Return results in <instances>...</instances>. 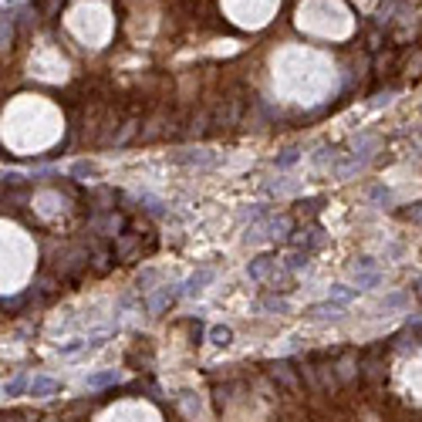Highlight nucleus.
Wrapping results in <instances>:
<instances>
[{"label":"nucleus","instance_id":"obj_7","mask_svg":"<svg viewBox=\"0 0 422 422\" xmlns=\"http://www.w3.org/2000/svg\"><path fill=\"white\" fill-rule=\"evenodd\" d=\"M115 382H122L119 368H102V372H91V375H85V389L98 392V389H108V385H115Z\"/></svg>","mask_w":422,"mask_h":422},{"label":"nucleus","instance_id":"obj_22","mask_svg":"<svg viewBox=\"0 0 422 422\" xmlns=\"http://www.w3.org/2000/svg\"><path fill=\"white\" fill-rule=\"evenodd\" d=\"M264 311H271V315H287L291 304H287L284 298H267V301H264Z\"/></svg>","mask_w":422,"mask_h":422},{"label":"nucleus","instance_id":"obj_11","mask_svg":"<svg viewBox=\"0 0 422 422\" xmlns=\"http://www.w3.org/2000/svg\"><path fill=\"white\" fill-rule=\"evenodd\" d=\"M328 298L338 304H348L358 298V287H348V284H332V291H328Z\"/></svg>","mask_w":422,"mask_h":422},{"label":"nucleus","instance_id":"obj_9","mask_svg":"<svg viewBox=\"0 0 422 422\" xmlns=\"http://www.w3.org/2000/svg\"><path fill=\"white\" fill-rule=\"evenodd\" d=\"M375 146H378L375 136H358V139H355V152H351V156H355V159H362V163H368Z\"/></svg>","mask_w":422,"mask_h":422},{"label":"nucleus","instance_id":"obj_15","mask_svg":"<svg viewBox=\"0 0 422 422\" xmlns=\"http://www.w3.org/2000/svg\"><path fill=\"white\" fill-rule=\"evenodd\" d=\"M139 203H142L149 213H156V216H163V213H166V203H163L159 197H152V193H139Z\"/></svg>","mask_w":422,"mask_h":422},{"label":"nucleus","instance_id":"obj_24","mask_svg":"<svg viewBox=\"0 0 422 422\" xmlns=\"http://www.w3.org/2000/svg\"><path fill=\"white\" fill-rule=\"evenodd\" d=\"M7 422H17V419H7Z\"/></svg>","mask_w":422,"mask_h":422},{"label":"nucleus","instance_id":"obj_5","mask_svg":"<svg viewBox=\"0 0 422 422\" xmlns=\"http://www.w3.org/2000/svg\"><path fill=\"white\" fill-rule=\"evenodd\" d=\"M176 163H182V166H213L216 163V152L210 149H182L172 156Z\"/></svg>","mask_w":422,"mask_h":422},{"label":"nucleus","instance_id":"obj_20","mask_svg":"<svg viewBox=\"0 0 422 422\" xmlns=\"http://www.w3.org/2000/svg\"><path fill=\"white\" fill-rule=\"evenodd\" d=\"M382 307H385V311H399V307H409V294H389V298H382Z\"/></svg>","mask_w":422,"mask_h":422},{"label":"nucleus","instance_id":"obj_18","mask_svg":"<svg viewBox=\"0 0 422 422\" xmlns=\"http://www.w3.org/2000/svg\"><path fill=\"white\" fill-rule=\"evenodd\" d=\"M267 213H271V206H267V203H254V206H247V210L240 213V220H250V223H254V220H264Z\"/></svg>","mask_w":422,"mask_h":422},{"label":"nucleus","instance_id":"obj_13","mask_svg":"<svg viewBox=\"0 0 422 422\" xmlns=\"http://www.w3.org/2000/svg\"><path fill=\"white\" fill-rule=\"evenodd\" d=\"M30 389V378L28 375H17V378H11L7 385H4V399H17L20 392H28Z\"/></svg>","mask_w":422,"mask_h":422},{"label":"nucleus","instance_id":"obj_6","mask_svg":"<svg viewBox=\"0 0 422 422\" xmlns=\"http://www.w3.org/2000/svg\"><path fill=\"white\" fill-rule=\"evenodd\" d=\"M274 267H277L274 257H254V260L247 264V277H250V281H274Z\"/></svg>","mask_w":422,"mask_h":422},{"label":"nucleus","instance_id":"obj_1","mask_svg":"<svg viewBox=\"0 0 422 422\" xmlns=\"http://www.w3.org/2000/svg\"><path fill=\"white\" fill-rule=\"evenodd\" d=\"M213 281H216V271H213V267H199V271H193L186 281H182V298H197L199 291H206Z\"/></svg>","mask_w":422,"mask_h":422},{"label":"nucleus","instance_id":"obj_4","mask_svg":"<svg viewBox=\"0 0 422 422\" xmlns=\"http://www.w3.org/2000/svg\"><path fill=\"white\" fill-rule=\"evenodd\" d=\"M58 392H61L58 378H51V375H34L30 378V389H28L30 399H51V395H58Z\"/></svg>","mask_w":422,"mask_h":422},{"label":"nucleus","instance_id":"obj_3","mask_svg":"<svg viewBox=\"0 0 422 422\" xmlns=\"http://www.w3.org/2000/svg\"><path fill=\"white\" fill-rule=\"evenodd\" d=\"M307 317H311V321H321V324H324V321H341V317H345V304H338L328 298V301L315 304V307L307 311Z\"/></svg>","mask_w":422,"mask_h":422},{"label":"nucleus","instance_id":"obj_12","mask_svg":"<svg viewBox=\"0 0 422 422\" xmlns=\"http://www.w3.org/2000/svg\"><path fill=\"white\" fill-rule=\"evenodd\" d=\"M210 341L216 348H226L230 341H233V328H230V324H213V328H210Z\"/></svg>","mask_w":422,"mask_h":422},{"label":"nucleus","instance_id":"obj_23","mask_svg":"<svg viewBox=\"0 0 422 422\" xmlns=\"http://www.w3.org/2000/svg\"><path fill=\"white\" fill-rule=\"evenodd\" d=\"M351 271H378L375 257H358V260L351 264Z\"/></svg>","mask_w":422,"mask_h":422},{"label":"nucleus","instance_id":"obj_16","mask_svg":"<svg viewBox=\"0 0 422 422\" xmlns=\"http://www.w3.org/2000/svg\"><path fill=\"white\" fill-rule=\"evenodd\" d=\"M368 199H372V203H378V206H392V203H395L392 189H385V186H372V189H368Z\"/></svg>","mask_w":422,"mask_h":422},{"label":"nucleus","instance_id":"obj_17","mask_svg":"<svg viewBox=\"0 0 422 422\" xmlns=\"http://www.w3.org/2000/svg\"><path fill=\"white\" fill-rule=\"evenodd\" d=\"M156 281H159V271H152V267H149V271H142V274H139L136 287L142 291V294H152V291H156V287H152Z\"/></svg>","mask_w":422,"mask_h":422},{"label":"nucleus","instance_id":"obj_10","mask_svg":"<svg viewBox=\"0 0 422 422\" xmlns=\"http://www.w3.org/2000/svg\"><path fill=\"white\" fill-rule=\"evenodd\" d=\"M75 180H95L98 176V166L91 163V159H78V163H71V169H68Z\"/></svg>","mask_w":422,"mask_h":422},{"label":"nucleus","instance_id":"obj_19","mask_svg":"<svg viewBox=\"0 0 422 422\" xmlns=\"http://www.w3.org/2000/svg\"><path fill=\"white\" fill-rule=\"evenodd\" d=\"M81 348H91L88 338H68V341H64V345H61L58 351H61V355H78Z\"/></svg>","mask_w":422,"mask_h":422},{"label":"nucleus","instance_id":"obj_8","mask_svg":"<svg viewBox=\"0 0 422 422\" xmlns=\"http://www.w3.org/2000/svg\"><path fill=\"white\" fill-rule=\"evenodd\" d=\"M351 281L358 284V291H372L382 284V271H351Z\"/></svg>","mask_w":422,"mask_h":422},{"label":"nucleus","instance_id":"obj_14","mask_svg":"<svg viewBox=\"0 0 422 422\" xmlns=\"http://www.w3.org/2000/svg\"><path fill=\"white\" fill-rule=\"evenodd\" d=\"M307 260H311L307 250H291V254L284 257V267H287V271H304V267H307Z\"/></svg>","mask_w":422,"mask_h":422},{"label":"nucleus","instance_id":"obj_25","mask_svg":"<svg viewBox=\"0 0 422 422\" xmlns=\"http://www.w3.org/2000/svg\"><path fill=\"white\" fill-rule=\"evenodd\" d=\"M419 284H422V277H419Z\"/></svg>","mask_w":422,"mask_h":422},{"label":"nucleus","instance_id":"obj_21","mask_svg":"<svg viewBox=\"0 0 422 422\" xmlns=\"http://www.w3.org/2000/svg\"><path fill=\"white\" fill-rule=\"evenodd\" d=\"M298 159H301V152H298V149H284L277 159H274V163H277V169H291Z\"/></svg>","mask_w":422,"mask_h":422},{"label":"nucleus","instance_id":"obj_2","mask_svg":"<svg viewBox=\"0 0 422 422\" xmlns=\"http://www.w3.org/2000/svg\"><path fill=\"white\" fill-rule=\"evenodd\" d=\"M176 298H182V284H163V287H156V294L146 301V311L159 315V311H163V307H169Z\"/></svg>","mask_w":422,"mask_h":422}]
</instances>
